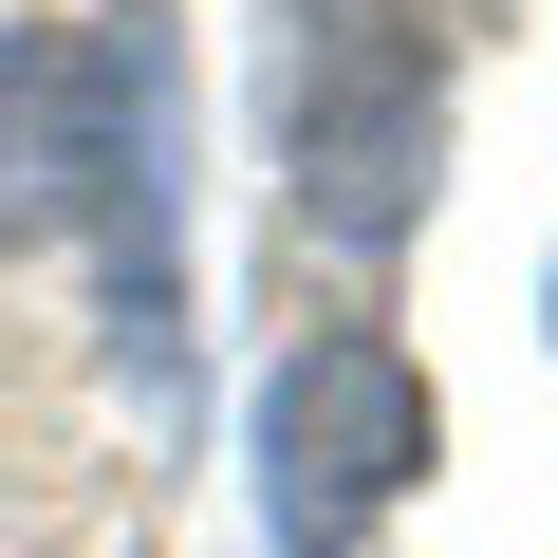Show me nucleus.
Masks as SVG:
<instances>
[{
	"instance_id": "7ed1b4c3",
	"label": "nucleus",
	"mask_w": 558,
	"mask_h": 558,
	"mask_svg": "<svg viewBox=\"0 0 558 558\" xmlns=\"http://www.w3.org/2000/svg\"><path fill=\"white\" fill-rule=\"evenodd\" d=\"M410 465H428V373L391 336H299V354L260 373V521L299 539V558L373 539L410 502Z\"/></svg>"
},
{
	"instance_id": "f257e3e1",
	"label": "nucleus",
	"mask_w": 558,
	"mask_h": 558,
	"mask_svg": "<svg viewBox=\"0 0 558 558\" xmlns=\"http://www.w3.org/2000/svg\"><path fill=\"white\" fill-rule=\"evenodd\" d=\"M279 149H299V205L336 242H391L428 205L447 75L410 38V0H299V20H279Z\"/></svg>"
},
{
	"instance_id": "f03ea898",
	"label": "nucleus",
	"mask_w": 558,
	"mask_h": 558,
	"mask_svg": "<svg viewBox=\"0 0 558 558\" xmlns=\"http://www.w3.org/2000/svg\"><path fill=\"white\" fill-rule=\"evenodd\" d=\"M75 57H94V186H75V223L112 242V354L168 410V354H186V242H168V205H186V57H168L149 0L75 20Z\"/></svg>"
},
{
	"instance_id": "20e7f679",
	"label": "nucleus",
	"mask_w": 558,
	"mask_h": 558,
	"mask_svg": "<svg viewBox=\"0 0 558 558\" xmlns=\"http://www.w3.org/2000/svg\"><path fill=\"white\" fill-rule=\"evenodd\" d=\"M94 186V57L75 38H0V260L57 242Z\"/></svg>"
}]
</instances>
